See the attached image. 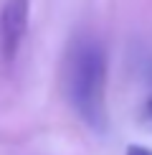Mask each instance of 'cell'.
<instances>
[{
  "instance_id": "2",
  "label": "cell",
  "mask_w": 152,
  "mask_h": 155,
  "mask_svg": "<svg viewBox=\"0 0 152 155\" xmlns=\"http://www.w3.org/2000/svg\"><path fill=\"white\" fill-rule=\"evenodd\" d=\"M28 0H8L0 13V48L5 59L15 56L28 28Z\"/></svg>"
},
{
  "instance_id": "1",
  "label": "cell",
  "mask_w": 152,
  "mask_h": 155,
  "mask_svg": "<svg viewBox=\"0 0 152 155\" xmlns=\"http://www.w3.org/2000/svg\"><path fill=\"white\" fill-rule=\"evenodd\" d=\"M104 87H106V56L99 41L79 38L71 46L66 61V92L74 109L89 127L101 130L106 122L104 107Z\"/></svg>"
},
{
  "instance_id": "3",
  "label": "cell",
  "mask_w": 152,
  "mask_h": 155,
  "mask_svg": "<svg viewBox=\"0 0 152 155\" xmlns=\"http://www.w3.org/2000/svg\"><path fill=\"white\" fill-rule=\"evenodd\" d=\"M150 114H152V99H150Z\"/></svg>"
}]
</instances>
